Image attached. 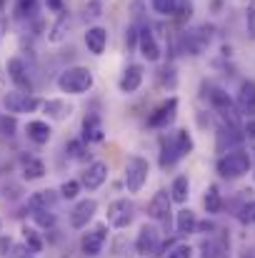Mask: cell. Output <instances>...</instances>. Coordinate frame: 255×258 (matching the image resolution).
I'll use <instances>...</instances> for the list:
<instances>
[{"instance_id": "obj_44", "label": "cell", "mask_w": 255, "mask_h": 258, "mask_svg": "<svg viewBox=\"0 0 255 258\" xmlns=\"http://www.w3.org/2000/svg\"><path fill=\"white\" fill-rule=\"evenodd\" d=\"M45 5H48V10H53V13H63V8H65L63 0H45Z\"/></svg>"}, {"instance_id": "obj_40", "label": "cell", "mask_w": 255, "mask_h": 258, "mask_svg": "<svg viewBox=\"0 0 255 258\" xmlns=\"http://www.w3.org/2000/svg\"><path fill=\"white\" fill-rule=\"evenodd\" d=\"M160 83L175 88V68H173V66H165V68L160 71Z\"/></svg>"}, {"instance_id": "obj_39", "label": "cell", "mask_w": 255, "mask_h": 258, "mask_svg": "<svg viewBox=\"0 0 255 258\" xmlns=\"http://www.w3.org/2000/svg\"><path fill=\"white\" fill-rule=\"evenodd\" d=\"M0 133L3 136H15V118L13 115H0Z\"/></svg>"}, {"instance_id": "obj_3", "label": "cell", "mask_w": 255, "mask_h": 258, "mask_svg": "<svg viewBox=\"0 0 255 258\" xmlns=\"http://www.w3.org/2000/svg\"><path fill=\"white\" fill-rule=\"evenodd\" d=\"M148 175H150V163L140 156H130L128 163H125V188L130 193H140L143 185L148 183Z\"/></svg>"}, {"instance_id": "obj_46", "label": "cell", "mask_w": 255, "mask_h": 258, "mask_svg": "<svg viewBox=\"0 0 255 258\" xmlns=\"http://www.w3.org/2000/svg\"><path fill=\"white\" fill-rule=\"evenodd\" d=\"M0 8H3V0H0Z\"/></svg>"}, {"instance_id": "obj_45", "label": "cell", "mask_w": 255, "mask_h": 258, "mask_svg": "<svg viewBox=\"0 0 255 258\" xmlns=\"http://www.w3.org/2000/svg\"><path fill=\"white\" fill-rule=\"evenodd\" d=\"M248 33L255 38V8H250V10H248Z\"/></svg>"}, {"instance_id": "obj_28", "label": "cell", "mask_w": 255, "mask_h": 258, "mask_svg": "<svg viewBox=\"0 0 255 258\" xmlns=\"http://www.w3.org/2000/svg\"><path fill=\"white\" fill-rule=\"evenodd\" d=\"M23 241H25V246H28L33 253H40V251H43V246H45V243H43V238H40V233H38L35 228H28V226L23 228Z\"/></svg>"}, {"instance_id": "obj_5", "label": "cell", "mask_w": 255, "mask_h": 258, "mask_svg": "<svg viewBox=\"0 0 255 258\" xmlns=\"http://www.w3.org/2000/svg\"><path fill=\"white\" fill-rule=\"evenodd\" d=\"M210 105L225 118V123L228 125H235V128H240V118H238V110H235V103L230 100V95L225 93V90H220V88H215L213 93H210Z\"/></svg>"}, {"instance_id": "obj_9", "label": "cell", "mask_w": 255, "mask_h": 258, "mask_svg": "<svg viewBox=\"0 0 255 258\" xmlns=\"http://www.w3.org/2000/svg\"><path fill=\"white\" fill-rule=\"evenodd\" d=\"M138 48H140V53H143L145 60H150V63L160 60V45H158V40H155L150 25H143V28L138 30Z\"/></svg>"}, {"instance_id": "obj_31", "label": "cell", "mask_w": 255, "mask_h": 258, "mask_svg": "<svg viewBox=\"0 0 255 258\" xmlns=\"http://www.w3.org/2000/svg\"><path fill=\"white\" fill-rule=\"evenodd\" d=\"M38 10V0H18L15 3V15L18 18H30Z\"/></svg>"}, {"instance_id": "obj_13", "label": "cell", "mask_w": 255, "mask_h": 258, "mask_svg": "<svg viewBox=\"0 0 255 258\" xmlns=\"http://www.w3.org/2000/svg\"><path fill=\"white\" fill-rule=\"evenodd\" d=\"M105 178H108V166L103 163V161H93L83 173V183L88 190H98L103 183H105Z\"/></svg>"}, {"instance_id": "obj_4", "label": "cell", "mask_w": 255, "mask_h": 258, "mask_svg": "<svg viewBox=\"0 0 255 258\" xmlns=\"http://www.w3.org/2000/svg\"><path fill=\"white\" fill-rule=\"evenodd\" d=\"M0 103H3V108L8 113H33V110H38L43 105L35 95H30L25 90H10V93H5L0 98Z\"/></svg>"}, {"instance_id": "obj_47", "label": "cell", "mask_w": 255, "mask_h": 258, "mask_svg": "<svg viewBox=\"0 0 255 258\" xmlns=\"http://www.w3.org/2000/svg\"><path fill=\"white\" fill-rule=\"evenodd\" d=\"M245 258H248V256H245Z\"/></svg>"}, {"instance_id": "obj_30", "label": "cell", "mask_w": 255, "mask_h": 258, "mask_svg": "<svg viewBox=\"0 0 255 258\" xmlns=\"http://www.w3.org/2000/svg\"><path fill=\"white\" fill-rule=\"evenodd\" d=\"M68 153H70L73 161H85L88 158V143H85L83 138L80 141H70L68 143Z\"/></svg>"}, {"instance_id": "obj_17", "label": "cell", "mask_w": 255, "mask_h": 258, "mask_svg": "<svg viewBox=\"0 0 255 258\" xmlns=\"http://www.w3.org/2000/svg\"><path fill=\"white\" fill-rule=\"evenodd\" d=\"M140 86H143V66H128L118 81L120 93H135Z\"/></svg>"}, {"instance_id": "obj_32", "label": "cell", "mask_w": 255, "mask_h": 258, "mask_svg": "<svg viewBox=\"0 0 255 258\" xmlns=\"http://www.w3.org/2000/svg\"><path fill=\"white\" fill-rule=\"evenodd\" d=\"M33 218H35V223L43 226V228H53V226H55V216H53L48 208H38V211H33Z\"/></svg>"}, {"instance_id": "obj_18", "label": "cell", "mask_w": 255, "mask_h": 258, "mask_svg": "<svg viewBox=\"0 0 255 258\" xmlns=\"http://www.w3.org/2000/svg\"><path fill=\"white\" fill-rule=\"evenodd\" d=\"M85 45H88V50H90L93 55H103V50H105V45H108V30L100 28V25L88 28V33H85Z\"/></svg>"}, {"instance_id": "obj_22", "label": "cell", "mask_w": 255, "mask_h": 258, "mask_svg": "<svg viewBox=\"0 0 255 258\" xmlns=\"http://www.w3.org/2000/svg\"><path fill=\"white\" fill-rule=\"evenodd\" d=\"M180 158H183V156H180L175 141H173V138H170V141L163 138V141H160V166H163V168H170V166H175Z\"/></svg>"}, {"instance_id": "obj_1", "label": "cell", "mask_w": 255, "mask_h": 258, "mask_svg": "<svg viewBox=\"0 0 255 258\" xmlns=\"http://www.w3.org/2000/svg\"><path fill=\"white\" fill-rule=\"evenodd\" d=\"M95 83L90 68H83V66H73V68H65L60 76H58V88L68 95H83L88 93Z\"/></svg>"}, {"instance_id": "obj_26", "label": "cell", "mask_w": 255, "mask_h": 258, "mask_svg": "<svg viewBox=\"0 0 255 258\" xmlns=\"http://www.w3.org/2000/svg\"><path fill=\"white\" fill-rule=\"evenodd\" d=\"M203 206H205V211H208L210 216H218V213L223 211V198H220V193H218V188H215V185H210V188L205 190Z\"/></svg>"}, {"instance_id": "obj_20", "label": "cell", "mask_w": 255, "mask_h": 258, "mask_svg": "<svg viewBox=\"0 0 255 258\" xmlns=\"http://www.w3.org/2000/svg\"><path fill=\"white\" fill-rule=\"evenodd\" d=\"M25 133H28V138L35 146H45L50 141V136H53V131H50V125L45 120H30L28 128H25Z\"/></svg>"}, {"instance_id": "obj_8", "label": "cell", "mask_w": 255, "mask_h": 258, "mask_svg": "<svg viewBox=\"0 0 255 258\" xmlns=\"http://www.w3.org/2000/svg\"><path fill=\"white\" fill-rule=\"evenodd\" d=\"M175 113H178V98L173 95V98H168L165 103H160L150 115H148V125L150 128H168L170 123L175 120Z\"/></svg>"}, {"instance_id": "obj_25", "label": "cell", "mask_w": 255, "mask_h": 258, "mask_svg": "<svg viewBox=\"0 0 255 258\" xmlns=\"http://www.w3.org/2000/svg\"><path fill=\"white\" fill-rule=\"evenodd\" d=\"M43 108H45V113H50V118H55V120H65V118L70 115V110H73L65 100H45Z\"/></svg>"}, {"instance_id": "obj_7", "label": "cell", "mask_w": 255, "mask_h": 258, "mask_svg": "<svg viewBox=\"0 0 255 258\" xmlns=\"http://www.w3.org/2000/svg\"><path fill=\"white\" fill-rule=\"evenodd\" d=\"M105 241H108V223H98V226H93L88 233H83V238H80V248H83L85 256L95 258L100 251H103Z\"/></svg>"}, {"instance_id": "obj_36", "label": "cell", "mask_w": 255, "mask_h": 258, "mask_svg": "<svg viewBox=\"0 0 255 258\" xmlns=\"http://www.w3.org/2000/svg\"><path fill=\"white\" fill-rule=\"evenodd\" d=\"M220 253H223V248H220L215 241H210V238H208V241H203V243H200V256L203 258H220Z\"/></svg>"}, {"instance_id": "obj_29", "label": "cell", "mask_w": 255, "mask_h": 258, "mask_svg": "<svg viewBox=\"0 0 255 258\" xmlns=\"http://www.w3.org/2000/svg\"><path fill=\"white\" fill-rule=\"evenodd\" d=\"M173 141H175V146H178L180 156H188V153L193 151V138H190V133H188L185 128L175 131V133H173Z\"/></svg>"}, {"instance_id": "obj_12", "label": "cell", "mask_w": 255, "mask_h": 258, "mask_svg": "<svg viewBox=\"0 0 255 258\" xmlns=\"http://www.w3.org/2000/svg\"><path fill=\"white\" fill-rule=\"evenodd\" d=\"M103 138H105L103 118L98 113H88L83 118V141L85 143H100Z\"/></svg>"}, {"instance_id": "obj_35", "label": "cell", "mask_w": 255, "mask_h": 258, "mask_svg": "<svg viewBox=\"0 0 255 258\" xmlns=\"http://www.w3.org/2000/svg\"><path fill=\"white\" fill-rule=\"evenodd\" d=\"M150 5L158 15H173L178 8V0H150Z\"/></svg>"}, {"instance_id": "obj_38", "label": "cell", "mask_w": 255, "mask_h": 258, "mask_svg": "<svg viewBox=\"0 0 255 258\" xmlns=\"http://www.w3.org/2000/svg\"><path fill=\"white\" fill-rule=\"evenodd\" d=\"M238 218H240V223H255V201L245 203V206L240 208Z\"/></svg>"}, {"instance_id": "obj_41", "label": "cell", "mask_w": 255, "mask_h": 258, "mask_svg": "<svg viewBox=\"0 0 255 258\" xmlns=\"http://www.w3.org/2000/svg\"><path fill=\"white\" fill-rule=\"evenodd\" d=\"M190 13H193V5H190V3H178V8H175V13H173V15L183 23L185 18H190Z\"/></svg>"}, {"instance_id": "obj_10", "label": "cell", "mask_w": 255, "mask_h": 258, "mask_svg": "<svg viewBox=\"0 0 255 258\" xmlns=\"http://www.w3.org/2000/svg\"><path fill=\"white\" fill-rule=\"evenodd\" d=\"M95 213H98V201L95 198H85V201H80L73 211H70V226L73 228H85L93 218H95Z\"/></svg>"}, {"instance_id": "obj_37", "label": "cell", "mask_w": 255, "mask_h": 258, "mask_svg": "<svg viewBox=\"0 0 255 258\" xmlns=\"http://www.w3.org/2000/svg\"><path fill=\"white\" fill-rule=\"evenodd\" d=\"M65 28H68V18H60V20L53 25V30H50V35H48V38H50L53 43L63 40V38H65Z\"/></svg>"}, {"instance_id": "obj_43", "label": "cell", "mask_w": 255, "mask_h": 258, "mask_svg": "<svg viewBox=\"0 0 255 258\" xmlns=\"http://www.w3.org/2000/svg\"><path fill=\"white\" fill-rule=\"evenodd\" d=\"M125 43H128V48H133V45H138V28H128V35H125Z\"/></svg>"}, {"instance_id": "obj_2", "label": "cell", "mask_w": 255, "mask_h": 258, "mask_svg": "<svg viewBox=\"0 0 255 258\" xmlns=\"http://www.w3.org/2000/svg\"><path fill=\"white\" fill-rule=\"evenodd\" d=\"M250 166H253L250 153L243 151V148H233V151H228V153H223L218 158V166L215 168H218V173L223 178H240V175H245V173L250 171Z\"/></svg>"}, {"instance_id": "obj_23", "label": "cell", "mask_w": 255, "mask_h": 258, "mask_svg": "<svg viewBox=\"0 0 255 258\" xmlns=\"http://www.w3.org/2000/svg\"><path fill=\"white\" fill-rule=\"evenodd\" d=\"M170 198H173V203H185V201L190 198V180H188V175H178V178L173 180V185H170Z\"/></svg>"}, {"instance_id": "obj_21", "label": "cell", "mask_w": 255, "mask_h": 258, "mask_svg": "<svg viewBox=\"0 0 255 258\" xmlns=\"http://www.w3.org/2000/svg\"><path fill=\"white\" fill-rule=\"evenodd\" d=\"M243 133H240V128H235V125H225V128H220V133H218V151L223 153L225 151V143H228V151H233L235 146H240L243 143Z\"/></svg>"}, {"instance_id": "obj_19", "label": "cell", "mask_w": 255, "mask_h": 258, "mask_svg": "<svg viewBox=\"0 0 255 258\" xmlns=\"http://www.w3.org/2000/svg\"><path fill=\"white\" fill-rule=\"evenodd\" d=\"M195 231H198V218H195V213H193L190 208L178 211V216H175V233H178V236H190V233H195Z\"/></svg>"}, {"instance_id": "obj_16", "label": "cell", "mask_w": 255, "mask_h": 258, "mask_svg": "<svg viewBox=\"0 0 255 258\" xmlns=\"http://www.w3.org/2000/svg\"><path fill=\"white\" fill-rule=\"evenodd\" d=\"M8 76H10V81L18 86V90H25V93L33 90V83H30V78H28V73H25V63H23L20 58H10V60H8Z\"/></svg>"}, {"instance_id": "obj_42", "label": "cell", "mask_w": 255, "mask_h": 258, "mask_svg": "<svg viewBox=\"0 0 255 258\" xmlns=\"http://www.w3.org/2000/svg\"><path fill=\"white\" fill-rule=\"evenodd\" d=\"M10 251H13V253H10V258H30L28 253H33L28 246H13Z\"/></svg>"}, {"instance_id": "obj_33", "label": "cell", "mask_w": 255, "mask_h": 258, "mask_svg": "<svg viewBox=\"0 0 255 258\" xmlns=\"http://www.w3.org/2000/svg\"><path fill=\"white\" fill-rule=\"evenodd\" d=\"M80 188H83V183H80V180H65V183L60 185V196H63V198H68V201H73V198H78Z\"/></svg>"}, {"instance_id": "obj_6", "label": "cell", "mask_w": 255, "mask_h": 258, "mask_svg": "<svg viewBox=\"0 0 255 258\" xmlns=\"http://www.w3.org/2000/svg\"><path fill=\"white\" fill-rule=\"evenodd\" d=\"M133 213H135V206L128 198H118L108 206V223L113 228H128L133 221Z\"/></svg>"}, {"instance_id": "obj_24", "label": "cell", "mask_w": 255, "mask_h": 258, "mask_svg": "<svg viewBox=\"0 0 255 258\" xmlns=\"http://www.w3.org/2000/svg\"><path fill=\"white\" fill-rule=\"evenodd\" d=\"M55 201H58L55 190H38V193H33V196L28 198V208H30V211H38V208H48V206H53Z\"/></svg>"}, {"instance_id": "obj_11", "label": "cell", "mask_w": 255, "mask_h": 258, "mask_svg": "<svg viewBox=\"0 0 255 258\" xmlns=\"http://www.w3.org/2000/svg\"><path fill=\"white\" fill-rule=\"evenodd\" d=\"M170 203H173V198H170L165 190H158L153 198H150V203H148V216L153 218V221H160V223H170Z\"/></svg>"}, {"instance_id": "obj_34", "label": "cell", "mask_w": 255, "mask_h": 258, "mask_svg": "<svg viewBox=\"0 0 255 258\" xmlns=\"http://www.w3.org/2000/svg\"><path fill=\"white\" fill-rule=\"evenodd\" d=\"M165 258H193V248L185 243H175L165 248Z\"/></svg>"}, {"instance_id": "obj_15", "label": "cell", "mask_w": 255, "mask_h": 258, "mask_svg": "<svg viewBox=\"0 0 255 258\" xmlns=\"http://www.w3.org/2000/svg\"><path fill=\"white\" fill-rule=\"evenodd\" d=\"M238 108L245 118H255V83L253 81H243L238 90Z\"/></svg>"}, {"instance_id": "obj_27", "label": "cell", "mask_w": 255, "mask_h": 258, "mask_svg": "<svg viewBox=\"0 0 255 258\" xmlns=\"http://www.w3.org/2000/svg\"><path fill=\"white\" fill-rule=\"evenodd\" d=\"M23 175H25L28 180H40V178L45 175V163L38 161V158H28L25 166H23Z\"/></svg>"}, {"instance_id": "obj_14", "label": "cell", "mask_w": 255, "mask_h": 258, "mask_svg": "<svg viewBox=\"0 0 255 258\" xmlns=\"http://www.w3.org/2000/svg\"><path fill=\"white\" fill-rule=\"evenodd\" d=\"M135 251L140 253V256H150V253H155L158 251V231L153 228V226H143L140 228V233H138V238H135Z\"/></svg>"}]
</instances>
